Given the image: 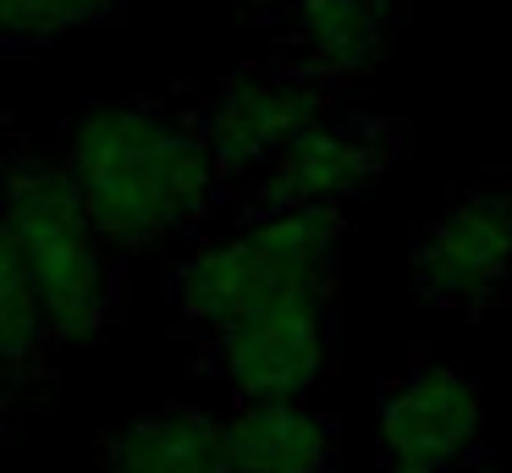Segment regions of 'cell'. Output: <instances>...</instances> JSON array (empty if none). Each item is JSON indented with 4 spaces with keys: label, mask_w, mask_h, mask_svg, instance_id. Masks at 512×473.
<instances>
[{
    "label": "cell",
    "mask_w": 512,
    "mask_h": 473,
    "mask_svg": "<svg viewBox=\"0 0 512 473\" xmlns=\"http://www.w3.org/2000/svg\"><path fill=\"white\" fill-rule=\"evenodd\" d=\"M402 149V121L375 110H342L303 127L254 182L243 187L248 215L270 209H347Z\"/></svg>",
    "instance_id": "obj_5"
},
{
    "label": "cell",
    "mask_w": 512,
    "mask_h": 473,
    "mask_svg": "<svg viewBox=\"0 0 512 473\" xmlns=\"http://www.w3.org/2000/svg\"><path fill=\"white\" fill-rule=\"evenodd\" d=\"M386 473H446V468H419V462H386Z\"/></svg>",
    "instance_id": "obj_15"
},
{
    "label": "cell",
    "mask_w": 512,
    "mask_h": 473,
    "mask_svg": "<svg viewBox=\"0 0 512 473\" xmlns=\"http://www.w3.org/2000/svg\"><path fill=\"white\" fill-rule=\"evenodd\" d=\"M479 380L452 358H413L397 380L380 391V451L386 462H419L446 468L479 435Z\"/></svg>",
    "instance_id": "obj_9"
},
{
    "label": "cell",
    "mask_w": 512,
    "mask_h": 473,
    "mask_svg": "<svg viewBox=\"0 0 512 473\" xmlns=\"http://www.w3.org/2000/svg\"><path fill=\"white\" fill-rule=\"evenodd\" d=\"M254 6H259V11H265V17H270V11H281V6H287V0H254Z\"/></svg>",
    "instance_id": "obj_16"
},
{
    "label": "cell",
    "mask_w": 512,
    "mask_h": 473,
    "mask_svg": "<svg viewBox=\"0 0 512 473\" xmlns=\"http://www.w3.org/2000/svg\"><path fill=\"white\" fill-rule=\"evenodd\" d=\"M6 440H12V396L0 391V446H6Z\"/></svg>",
    "instance_id": "obj_14"
},
{
    "label": "cell",
    "mask_w": 512,
    "mask_h": 473,
    "mask_svg": "<svg viewBox=\"0 0 512 473\" xmlns=\"http://www.w3.org/2000/svg\"><path fill=\"white\" fill-rule=\"evenodd\" d=\"M402 11L408 0H287L265 17L276 28V66L336 94L375 72Z\"/></svg>",
    "instance_id": "obj_8"
},
{
    "label": "cell",
    "mask_w": 512,
    "mask_h": 473,
    "mask_svg": "<svg viewBox=\"0 0 512 473\" xmlns=\"http://www.w3.org/2000/svg\"><path fill=\"white\" fill-rule=\"evenodd\" d=\"M122 0H0V50H45L105 22Z\"/></svg>",
    "instance_id": "obj_13"
},
{
    "label": "cell",
    "mask_w": 512,
    "mask_h": 473,
    "mask_svg": "<svg viewBox=\"0 0 512 473\" xmlns=\"http://www.w3.org/2000/svg\"><path fill=\"white\" fill-rule=\"evenodd\" d=\"M413 292L435 308L485 314L512 292V182L457 187L413 237Z\"/></svg>",
    "instance_id": "obj_6"
},
{
    "label": "cell",
    "mask_w": 512,
    "mask_h": 473,
    "mask_svg": "<svg viewBox=\"0 0 512 473\" xmlns=\"http://www.w3.org/2000/svg\"><path fill=\"white\" fill-rule=\"evenodd\" d=\"M67 182L116 253L193 237L226 187L204 149L193 105L171 99H105L67 132Z\"/></svg>",
    "instance_id": "obj_1"
},
{
    "label": "cell",
    "mask_w": 512,
    "mask_h": 473,
    "mask_svg": "<svg viewBox=\"0 0 512 473\" xmlns=\"http://www.w3.org/2000/svg\"><path fill=\"white\" fill-rule=\"evenodd\" d=\"M342 209H270L248 215L226 242H204L171 270V303L193 336H221L292 286L336 281Z\"/></svg>",
    "instance_id": "obj_3"
},
{
    "label": "cell",
    "mask_w": 512,
    "mask_h": 473,
    "mask_svg": "<svg viewBox=\"0 0 512 473\" xmlns=\"http://www.w3.org/2000/svg\"><path fill=\"white\" fill-rule=\"evenodd\" d=\"M232 473H331L342 457V435L303 396L292 402H237L221 424Z\"/></svg>",
    "instance_id": "obj_10"
},
{
    "label": "cell",
    "mask_w": 512,
    "mask_h": 473,
    "mask_svg": "<svg viewBox=\"0 0 512 473\" xmlns=\"http://www.w3.org/2000/svg\"><path fill=\"white\" fill-rule=\"evenodd\" d=\"M56 347L61 341L50 336L45 303H39L23 259H17L12 231L0 226V391H39L56 374Z\"/></svg>",
    "instance_id": "obj_12"
},
{
    "label": "cell",
    "mask_w": 512,
    "mask_h": 473,
    "mask_svg": "<svg viewBox=\"0 0 512 473\" xmlns=\"http://www.w3.org/2000/svg\"><path fill=\"white\" fill-rule=\"evenodd\" d=\"M105 473H232L221 446V418L171 402L149 418L116 424L100 446Z\"/></svg>",
    "instance_id": "obj_11"
},
{
    "label": "cell",
    "mask_w": 512,
    "mask_h": 473,
    "mask_svg": "<svg viewBox=\"0 0 512 473\" xmlns=\"http://www.w3.org/2000/svg\"><path fill=\"white\" fill-rule=\"evenodd\" d=\"M336 110V94L320 83L281 72H237L226 83H215L204 99H193V121L204 132V149L215 160L226 198H237L303 127H314L320 116Z\"/></svg>",
    "instance_id": "obj_7"
},
{
    "label": "cell",
    "mask_w": 512,
    "mask_h": 473,
    "mask_svg": "<svg viewBox=\"0 0 512 473\" xmlns=\"http://www.w3.org/2000/svg\"><path fill=\"white\" fill-rule=\"evenodd\" d=\"M0 226L12 231L17 259L45 303L50 336L94 341L122 314V259L89 220L78 187L50 165L23 132L0 138Z\"/></svg>",
    "instance_id": "obj_2"
},
{
    "label": "cell",
    "mask_w": 512,
    "mask_h": 473,
    "mask_svg": "<svg viewBox=\"0 0 512 473\" xmlns=\"http://www.w3.org/2000/svg\"><path fill=\"white\" fill-rule=\"evenodd\" d=\"M331 303L336 281L292 286L221 336H204L199 369L232 385L237 402H292L331 363Z\"/></svg>",
    "instance_id": "obj_4"
}]
</instances>
